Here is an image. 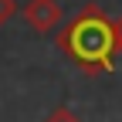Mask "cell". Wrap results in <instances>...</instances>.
Segmentation results:
<instances>
[{
	"label": "cell",
	"mask_w": 122,
	"mask_h": 122,
	"mask_svg": "<svg viewBox=\"0 0 122 122\" xmlns=\"http://www.w3.org/2000/svg\"><path fill=\"white\" fill-rule=\"evenodd\" d=\"M44 122H81V119L75 115L71 109H65V105H61V109H54V112H51L48 119H44Z\"/></svg>",
	"instance_id": "cell-3"
},
{
	"label": "cell",
	"mask_w": 122,
	"mask_h": 122,
	"mask_svg": "<svg viewBox=\"0 0 122 122\" xmlns=\"http://www.w3.org/2000/svg\"><path fill=\"white\" fill-rule=\"evenodd\" d=\"M115 30H119V51H122V17L115 20Z\"/></svg>",
	"instance_id": "cell-5"
},
{
	"label": "cell",
	"mask_w": 122,
	"mask_h": 122,
	"mask_svg": "<svg viewBox=\"0 0 122 122\" xmlns=\"http://www.w3.org/2000/svg\"><path fill=\"white\" fill-rule=\"evenodd\" d=\"M14 14H17V0H0V27H4Z\"/></svg>",
	"instance_id": "cell-4"
},
{
	"label": "cell",
	"mask_w": 122,
	"mask_h": 122,
	"mask_svg": "<svg viewBox=\"0 0 122 122\" xmlns=\"http://www.w3.org/2000/svg\"><path fill=\"white\" fill-rule=\"evenodd\" d=\"M58 51H65L75 65H78V71H85V75L112 71V61L119 54L115 20L98 4L81 7L65 27L58 30Z\"/></svg>",
	"instance_id": "cell-1"
},
{
	"label": "cell",
	"mask_w": 122,
	"mask_h": 122,
	"mask_svg": "<svg viewBox=\"0 0 122 122\" xmlns=\"http://www.w3.org/2000/svg\"><path fill=\"white\" fill-rule=\"evenodd\" d=\"M20 14H24V24L30 30H37V34H48V30H54L61 24V4L58 0H27L20 7Z\"/></svg>",
	"instance_id": "cell-2"
}]
</instances>
